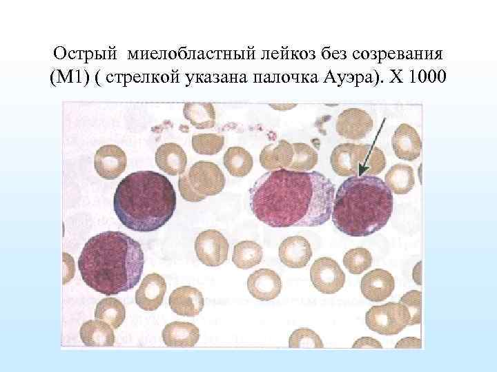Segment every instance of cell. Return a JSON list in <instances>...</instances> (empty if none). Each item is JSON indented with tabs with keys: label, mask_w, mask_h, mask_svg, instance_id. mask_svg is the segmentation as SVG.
I'll return each mask as SVG.
<instances>
[{
	"label": "cell",
	"mask_w": 497,
	"mask_h": 372,
	"mask_svg": "<svg viewBox=\"0 0 497 372\" xmlns=\"http://www.w3.org/2000/svg\"><path fill=\"white\" fill-rule=\"evenodd\" d=\"M255 217L272 227H315L331 215L335 185L317 171L282 169L262 175L249 190Z\"/></svg>",
	"instance_id": "1"
},
{
	"label": "cell",
	"mask_w": 497,
	"mask_h": 372,
	"mask_svg": "<svg viewBox=\"0 0 497 372\" xmlns=\"http://www.w3.org/2000/svg\"><path fill=\"white\" fill-rule=\"evenodd\" d=\"M144 263L141 245L119 231L91 237L78 259L84 282L106 296L133 289L139 282Z\"/></svg>",
	"instance_id": "2"
},
{
	"label": "cell",
	"mask_w": 497,
	"mask_h": 372,
	"mask_svg": "<svg viewBox=\"0 0 497 372\" xmlns=\"http://www.w3.org/2000/svg\"><path fill=\"white\" fill-rule=\"evenodd\" d=\"M177 197L171 182L154 171H138L124 178L116 188L113 207L119 221L141 232L157 230L173 216Z\"/></svg>",
	"instance_id": "3"
},
{
	"label": "cell",
	"mask_w": 497,
	"mask_h": 372,
	"mask_svg": "<svg viewBox=\"0 0 497 372\" xmlns=\"http://www.w3.org/2000/svg\"><path fill=\"white\" fill-rule=\"evenodd\" d=\"M393 205L391 189L381 178L351 176L337 191L332 221L339 231L348 236H367L387 225Z\"/></svg>",
	"instance_id": "4"
},
{
	"label": "cell",
	"mask_w": 497,
	"mask_h": 372,
	"mask_svg": "<svg viewBox=\"0 0 497 372\" xmlns=\"http://www.w3.org/2000/svg\"><path fill=\"white\" fill-rule=\"evenodd\" d=\"M332 169L341 176L377 175L385 167L383 152L370 144L341 143L331 152Z\"/></svg>",
	"instance_id": "5"
},
{
	"label": "cell",
	"mask_w": 497,
	"mask_h": 372,
	"mask_svg": "<svg viewBox=\"0 0 497 372\" xmlns=\"http://www.w3.org/2000/svg\"><path fill=\"white\" fill-rule=\"evenodd\" d=\"M410 322L409 311L400 302L373 306L365 315V322L369 329L384 335L399 333Z\"/></svg>",
	"instance_id": "6"
},
{
	"label": "cell",
	"mask_w": 497,
	"mask_h": 372,
	"mask_svg": "<svg viewBox=\"0 0 497 372\" xmlns=\"http://www.w3.org/2000/svg\"><path fill=\"white\" fill-rule=\"evenodd\" d=\"M186 174L190 186L199 201L208 196L220 194L225 186L224 173L217 165L212 162L197 161L186 171Z\"/></svg>",
	"instance_id": "7"
},
{
	"label": "cell",
	"mask_w": 497,
	"mask_h": 372,
	"mask_svg": "<svg viewBox=\"0 0 497 372\" xmlns=\"http://www.w3.org/2000/svg\"><path fill=\"white\" fill-rule=\"evenodd\" d=\"M229 245L223 234L215 229L202 231L195 241V251L199 260L208 267H217L228 258Z\"/></svg>",
	"instance_id": "8"
},
{
	"label": "cell",
	"mask_w": 497,
	"mask_h": 372,
	"mask_svg": "<svg viewBox=\"0 0 497 372\" xmlns=\"http://www.w3.org/2000/svg\"><path fill=\"white\" fill-rule=\"evenodd\" d=\"M310 278L314 287L324 294L340 290L345 282V274L338 263L329 257L315 260L310 269Z\"/></svg>",
	"instance_id": "9"
},
{
	"label": "cell",
	"mask_w": 497,
	"mask_h": 372,
	"mask_svg": "<svg viewBox=\"0 0 497 372\" xmlns=\"http://www.w3.org/2000/svg\"><path fill=\"white\" fill-rule=\"evenodd\" d=\"M373 121L369 114L355 107L343 110L338 116L335 130L342 137L351 140L364 138L373 129Z\"/></svg>",
	"instance_id": "10"
},
{
	"label": "cell",
	"mask_w": 497,
	"mask_h": 372,
	"mask_svg": "<svg viewBox=\"0 0 497 372\" xmlns=\"http://www.w3.org/2000/svg\"><path fill=\"white\" fill-rule=\"evenodd\" d=\"M125 152L116 145H105L95 155L94 165L97 173L103 178L112 180L120 176L126 169Z\"/></svg>",
	"instance_id": "11"
},
{
	"label": "cell",
	"mask_w": 497,
	"mask_h": 372,
	"mask_svg": "<svg viewBox=\"0 0 497 372\" xmlns=\"http://www.w3.org/2000/svg\"><path fill=\"white\" fill-rule=\"evenodd\" d=\"M395 288L393 276L388 271L375 269L361 279L360 289L365 298L371 302H382L388 298Z\"/></svg>",
	"instance_id": "12"
},
{
	"label": "cell",
	"mask_w": 497,
	"mask_h": 372,
	"mask_svg": "<svg viewBox=\"0 0 497 372\" xmlns=\"http://www.w3.org/2000/svg\"><path fill=\"white\" fill-rule=\"evenodd\" d=\"M247 289L251 295L261 301L275 299L282 289V280L279 275L270 269H260L248 278Z\"/></svg>",
	"instance_id": "13"
},
{
	"label": "cell",
	"mask_w": 497,
	"mask_h": 372,
	"mask_svg": "<svg viewBox=\"0 0 497 372\" xmlns=\"http://www.w3.org/2000/svg\"><path fill=\"white\" fill-rule=\"evenodd\" d=\"M312 254L309 242L301 236L287 237L280 243L278 251L282 263L293 269L306 267Z\"/></svg>",
	"instance_id": "14"
},
{
	"label": "cell",
	"mask_w": 497,
	"mask_h": 372,
	"mask_svg": "<svg viewBox=\"0 0 497 372\" xmlns=\"http://www.w3.org/2000/svg\"><path fill=\"white\" fill-rule=\"evenodd\" d=\"M166 291V280L162 276L148 274L135 292V302L142 309L155 311L162 304Z\"/></svg>",
	"instance_id": "15"
},
{
	"label": "cell",
	"mask_w": 497,
	"mask_h": 372,
	"mask_svg": "<svg viewBox=\"0 0 497 372\" xmlns=\"http://www.w3.org/2000/svg\"><path fill=\"white\" fill-rule=\"evenodd\" d=\"M168 304L177 315L194 317L202 311L204 300L199 289L185 285L173 291L168 298Z\"/></svg>",
	"instance_id": "16"
},
{
	"label": "cell",
	"mask_w": 497,
	"mask_h": 372,
	"mask_svg": "<svg viewBox=\"0 0 497 372\" xmlns=\"http://www.w3.org/2000/svg\"><path fill=\"white\" fill-rule=\"evenodd\" d=\"M391 145L398 158L409 161L418 158L422 149L418 133L407 123H402L396 128L391 138Z\"/></svg>",
	"instance_id": "17"
},
{
	"label": "cell",
	"mask_w": 497,
	"mask_h": 372,
	"mask_svg": "<svg viewBox=\"0 0 497 372\" xmlns=\"http://www.w3.org/2000/svg\"><path fill=\"white\" fill-rule=\"evenodd\" d=\"M162 337L167 347H193L199 340V330L191 322L175 321L165 326Z\"/></svg>",
	"instance_id": "18"
},
{
	"label": "cell",
	"mask_w": 497,
	"mask_h": 372,
	"mask_svg": "<svg viewBox=\"0 0 497 372\" xmlns=\"http://www.w3.org/2000/svg\"><path fill=\"white\" fill-rule=\"evenodd\" d=\"M157 167L170 176L180 175L186 171L187 156L182 147L175 143L161 145L155 152Z\"/></svg>",
	"instance_id": "19"
},
{
	"label": "cell",
	"mask_w": 497,
	"mask_h": 372,
	"mask_svg": "<svg viewBox=\"0 0 497 372\" xmlns=\"http://www.w3.org/2000/svg\"><path fill=\"white\" fill-rule=\"evenodd\" d=\"M294 155L292 143L286 140H280L277 143L266 145L260 154V163L269 171L287 169Z\"/></svg>",
	"instance_id": "20"
},
{
	"label": "cell",
	"mask_w": 497,
	"mask_h": 372,
	"mask_svg": "<svg viewBox=\"0 0 497 372\" xmlns=\"http://www.w3.org/2000/svg\"><path fill=\"white\" fill-rule=\"evenodd\" d=\"M79 335L87 347H112L115 340L113 329L98 319L84 322L79 329Z\"/></svg>",
	"instance_id": "21"
},
{
	"label": "cell",
	"mask_w": 497,
	"mask_h": 372,
	"mask_svg": "<svg viewBox=\"0 0 497 372\" xmlns=\"http://www.w3.org/2000/svg\"><path fill=\"white\" fill-rule=\"evenodd\" d=\"M384 180L386 185L395 194H407L415 185L413 169L407 164H396L388 170Z\"/></svg>",
	"instance_id": "22"
},
{
	"label": "cell",
	"mask_w": 497,
	"mask_h": 372,
	"mask_svg": "<svg viewBox=\"0 0 497 372\" xmlns=\"http://www.w3.org/2000/svg\"><path fill=\"white\" fill-rule=\"evenodd\" d=\"M183 114L185 118L197 129H209L215 125V108L211 103H186L184 105Z\"/></svg>",
	"instance_id": "23"
},
{
	"label": "cell",
	"mask_w": 497,
	"mask_h": 372,
	"mask_svg": "<svg viewBox=\"0 0 497 372\" xmlns=\"http://www.w3.org/2000/svg\"><path fill=\"white\" fill-rule=\"evenodd\" d=\"M223 161L229 174L237 177L248 175L253 165L252 156L242 147H228L224 154Z\"/></svg>",
	"instance_id": "24"
},
{
	"label": "cell",
	"mask_w": 497,
	"mask_h": 372,
	"mask_svg": "<svg viewBox=\"0 0 497 372\" xmlns=\"http://www.w3.org/2000/svg\"><path fill=\"white\" fill-rule=\"evenodd\" d=\"M125 317V307L122 302L115 298H104L96 305L95 318L105 322L113 329H117L121 325Z\"/></svg>",
	"instance_id": "25"
},
{
	"label": "cell",
	"mask_w": 497,
	"mask_h": 372,
	"mask_svg": "<svg viewBox=\"0 0 497 372\" xmlns=\"http://www.w3.org/2000/svg\"><path fill=\"white\" fill-rule=\"evenodd\" d=\"M262 256V247L258 243L243 240L235 245L232 261L237 268L248 269L258 265Z\"/></svg>",
	"instance_id": "26"
},
{
	"label": "cell",
	"mask_w": 497,
	"mask_h": 372,
	"mask_svg": "<svg viewBox=\"0 0 497 372\" xmlns=\"http://www.w3.org/2000/svg\"><path fill=\"white\" fill-rule=\"evenodd\" d=\"M294 155L291 165L286 169L306 172L313 169L318 161L317 152L306 143H292Z\"/></svg>",
	"instance_id": "27"
},
{
	"label": "cell",
	"mask_w": 497,
	"mask_h": 372,
	"mask_svg": "<svg viewBox=\"0 0 497 372\" xmlns=\"http://www.w3.org/2000/svg\"><path fill=\"white\" fill-rule=\"evenodd\" d=\"M370 251L364 247L349 249L343 258V264L352 274H361L368 269L372 263Z\"/></svg>",
	"instance_id": "28"
},
{
	"label": "cell",
	"mask_w": 497,
	"mask_h": 372,
	"mask_svg": "<svg viewBox=\"0 0 497 372\" xmlns=\"http://www.w3.org/2000/svg\"><path fill=\"white\" fill-rule=\"evenodd\" d=\"M224 144V136L214 133L197 134L192 137L193 149L199 154H216L221 151Z\"/></svg>",
	"instance_id": "29"
},
{
	"label": "cell",
	"mask_w": 497,
	"mask_h": 372,
	"mask_svg": "<svg viewBox=\"0 0 497 372\" xmlns=\"http://www.w3.org/2000/svg\"><path fill=\"white\" fill-rule=\"evenodd\" d=\"M289 348L322 349L323 342L320 336L308 328H300L291 333L289 339Z\"/></svg>",
	"instance_id": "30"
},
{
	"label": "cell",
	"mask_w": 497,
	"mask_h": 372,
	"mask_svg": "<svg viewBox=\"0 0 497 372\" xmlns=\"http://www.w3.org/2000/svg\"><path fill=\"white\" fill-rule=\"evenodd\" d=\"M399 302L407 307L411 314L410 325L421 323L422 293L418 290H411L405 293Z\"/></svg>",
	"instance_id": "31"
},
{
	"label": "cell",
	"mask_w": 497,
	"mask_h": 372,
	"mask_svg": "<svg viewBox=\"0 0 497 372\" xmlns=\"http://www.w3.org/2000/svg\"><path fill=\"white\" fill-rule=\"evenodd\" d=\"M354 349L361 348H377L382 349L381 343L371 337H362L358 339L352 346Z\"/></svg>",
	"instance_id": "32"
},
{
	"label": "cell",
	"mask_w": 497,
	"mask_h": 372,
	"mask_svg": "<svg viewBox=\"0 0 497 372\" xmlns=\"http://www.w3.org/2000/svg\"><path fill=\"white\" fill-rule=\"evenodd\" d=\"M421 340L416 337L402 338L395 345L396 349H421Z\"/></svg>",
	"instance_id": "33"
},
{
	"label": "cell",
	"mask_w": 497,
	"mask_h": 372,
	"mask_svg": "<svg viewBox=\"0 0 497 372\" xmlns=\"http://www.w3.org/2000/svg\"><path fill=\"white\" fill-rule=\"evenodd\" d=\"M422 261L418 262L413 267L412 272V278L413 281L418 285H422Z\"/></svg>",
	"instance_id": "34"
},
{
	"label": "cell",
	"mask_w": 497,
	"mask_h": 372,
	"mask_svg": "<svg viewBox=\"0 0 497 372\" xmlns=\"http://www.w3.org/2000/svg\"><path fill=\"white\" fill-rule=\"evenodd\" d=\"M269 105L274 110L280 111H285L294 108L297 106L296 103H273Z\"/></svg>",
	"instance_id": "35"
},
{
	"label": "cell",
	"mask_w": 497,
	"mask_h": 372,
	"mask_svg": "<svg viewBox=\"0 0 497 372\" xmlns=\"http://www.w3.org/2000/svg\"><path fill=\"white\" fill-rule=\"evenodd\" d=\"M54 55L57 59H62L66 55V50L64 47L58 46L54 50Z\"/></svg>",
	"instance_id": "36"
},
{
	"label": "cell",
	"mask_w": 497,
	"mask_h": 372,
	"mask_svg": "<svg viewBox=\"0 0 497 372\" xmlns=\"http://www.w3.org/2000/svg\"><path fill=\"white\" fill-rule=\"evenodd\" d=\"M53 72L57 76L56 78L51 79V81L53 85H55L58 83L64 81V77L63 76L62 73L59 70H55Z\"/></svg>",
	"instance_id": "37"
},
{
	"label": "cell",
	"mask_w": 497,
	"mask_h": 372,
	"mask_svg": "<svg viewBox=\"0 0 497 372\" xmlns=\"http://www.w3.org/2000/svg\"><path fill=\"white\" fill-rule=\"evenodd\" d=\"M438 79L440 83H443L446 79V73L443 70H440L438 74Z\"/></svg>",
	"instance_id": "38"
},
{
	"label": "cell",
	"mask_w": 497,
	"mask_h": 372,
	"mask_svg": "<svg viewBox=\"0 0 497 372\" xmlns=\"http://www.w3.org/2000/svg\"><path fill=\"white\" fill-rule=\"evenodd\" d=\"M428 79L430 82L433 83L436 79V73L433 70H431L428 74Z\"/></svg>",
	"instance_id": "39"
},
{
	"label": "cell",
	"mask_w": 497,
	"mask_h": 372,
	"mask_svg": "<svg viewBox=\"0 0 497 372\" xmlns=\"http://www.w3.org/2000/svg\"><path fill=\"white\" fill-rule=\"evenodd\" d=\"M426 78H427L426 72L424 70H420L419 72V76H418V79H419L420 81H421L422 83L425 82L426 80Z\"/></svg>",
	"instance_id": "40"
},
{
	"label": "cell",
	"mask_w": 497,
	"mask_h": 372,
	"mask_svg": "<svg viewBox=\"0 0 497 372\" xmlns=\"http://www.w3.org/2000/svg\"><path fill=\"white\" fill-rule=\"evenodd\" d=\"M385 56H386V53H385V52L382 51V52H380V58H381V59H384Z\"/></svg>",
	"instance_id": "41"
}]
</instances>
